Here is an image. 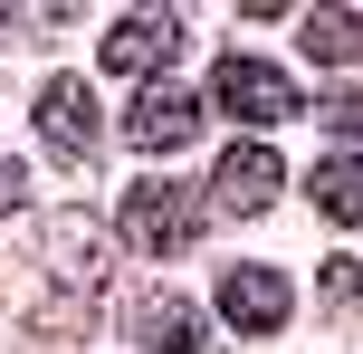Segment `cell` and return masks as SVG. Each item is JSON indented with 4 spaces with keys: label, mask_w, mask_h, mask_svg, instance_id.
<instances>
[{
    "label": "cell",
    "mask_w": 363,
    "mask_h": 354,
    "mask_svg": "<svg viewBox=\"0 0 363 354\" xmlns=\"http://www.w3.org/2000/svg\"><path fill=\"white\" fill-rule=\"evenodd\" d=\"M201 221H211V192L201 182H134L125 211H115V230H125L144 259H182V249L201 240Z\"/></svg>",
    "instance_id": "6da1fadb"
},
{
    "label": "cell",
    "mask_w": 363,
    "mask_h": 354,
    "mask_svg": "<svg viewBox=\"0 0 363 354\" xmlns=\"http://www.w3.org/2000/svg\"><path fill=\"white\" fill-rule=\"evenodd\" d=\"M211 106L239 115V125H277V115H296V77L268 67V57H220L211 67Z\"/></svg>",
    "instance_id": "7a4b0ae2"
},
{
    "label": "cell",
    "mask_w": 363,
    "mask_h": 354,
    "mask_svg": "<svg viewBox=\"0 0 363 354\" xmlns=\"http://www.w3.org/2000/svg\"><path fill=\"white\" fill-rule=\"evenodd\" d=\"M201 106L211 96H191V87H144L125 106V144L134 153H182V144H201Z\"/></svg>",
    "instance_id": "3957f363"
},
{
    "label": "cell",
    "mask_w": 363,
    "mask_h": 354,
    "mask_svg": "<svg viewBox=\"0 0 363 354\" xmlns=\"http://www.w3.org/2000/svg\"><path fill=\"white\" fill-rule=\"evenodd\" d=\"M287 306H296V287L277 278L268 259H239V268H220V316H230L239 336H277V326H287Z\"/></svg>",
    "instance_id": "277c9868"
},
{
    "label": "cell",
    "mask_w": 363,
    "mask_h": 354,
    "mask_svg": "<svg viewBox=\"0 0 363 354\" xmlns=\"http://www.w3.org/2000/svg\"><path fill=\"white\" fill-rule=\"evenodd\" d=\"M172 48H182V19H172V10H125V19L106 29V67H115V77H163Z\"/></svg>",
    "instance_id": "5b68a950"
},
{
    "label": "cell",
    "mask_w": 363,
    "mask_h": 354,
    "mask_svg": "<svg viewBox=\"0 0 363 354\" xmlns=\"http://www.w3.org/2000/svg\"><path fill=\"white\" fill-rule=\"evenodd\" d=\"M38 259H48L57 278L77 287V297H86V287L106 278V221H86V211H57V221L38 230Z\"/></svg>",
    "instance_id": "8992f818"
},
{
    "label": "cell",
    "mask_w": 363,
    "mask_h": 354,
    "mask_svg": "<svg viewBox=\"0 0 363 354\" xmlns=\"http://www.w3.org/2000/svg\"><path fill=\"white\" fill-rule=\"evenodd\" d=\"M38 134H48V153L86 163L96 153V96L77 87V77H48V87H38Z\"/></svg>",
    "instance_id": "52a82bcc"
},
{
    "label": "cell",
    "mask_w": 363,
    "mask_h": 354,
    "mask_svg": "<svg viewBox=\"0 0 363 354\" xmlns=\"http://www.w3.org/2000/svg\"><path fill=\"white\" fill-rule=\"evenodd\" d=\"M277 182H287V163H277L268 144H230V153H220V201H230V211H268Z\"/></svg>",
    "instance_id": "ba28073f"
},
{
    "label": "cell",
    "mask_w": 363,
    "mask_h": 354,
    "mask_svg": "<svg viewBox=\"0 0 363 354\" xmlns=\"http://www.w3.org/2000/svg\"><path fill=\"white\" fill-rule=\"evenodd\" d=\"M134 336H144L153 354H201V345H211V336H201V306L163 297V287H153V297L134 306Z\"/></svg>",
    "instance_id": "9c48e42d"
},
{
    "label": "cell",
    "mask_w": 363,
    "mask_h": 354,
    "mask_svg": "<svg viewBox=\"0 0 363 354\" xmlns=\"http://www.w3.org/2000/svg\"><path fill=\"white\" fill-rule=\"evenodd\" d=\"M306 192H315V211H325L335 230H354L363 221V153H325V163L306 172Z\"/></svg>",
    "instance_id": "30bf717a"
},
{
    "label": "cell",
    "mask_w": 363,
    "mask_h": 354,
    "mask_svg": "<svg viewBox=\"0 0 363 354\" xmlns=\"http://www.w3.org/2000/svg\"><path fill=\"white\" fill-rule=\"evenodd\" d=\"M296 48H306V57H325V67H345V57H363V10H306Z\"/></svg>",
    "instance_id": "8fae6325"
},
{
    "label": "cell",
    "mask_w": 363,
    "mask_h": 354,
    "mask_svg": "<svg viewBox=\"0 0 363 354\" xmlns=\"http://www.w3.org/2000/svg\"><path fill=\"white\" fill-rule=\"evenodd\" d=\"M315 115H325L335 134H363V87H335V96H315Z\"/></svg>",
    "instance_id": "7c38bea8"
},
{
    "label": "cell",
    "mask_w": 363,
    "mask_h": 354,
    "mask_svg": "<svg viewBox=\"0 0 363 354\" xmlns=\"http://www.w3.org/2000/svg\"><path fill=\"white\" fill-rule=\"evenodd\" d=\"M325 306H363V259H325Z\"/></svg>",
    "instance_id": "4fadbf2b"
},
{
    "label": "cell",
    "mask_w": 363,
    "mask_h": 354,
    "mask_svg": "<svg viewBox=\"0 0 363 354\" xmlns=\"http://www.w3.org/2000/svg\"><path fill=\"white\" fill-rule=\"evenodd\" d=\"M19 201H29V172H19V163H10V153H0V221H10V211H19Z\"/></svg>",
    "instance_id": "5bb4252c"
}]
</instances>
